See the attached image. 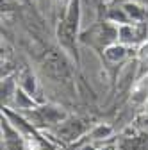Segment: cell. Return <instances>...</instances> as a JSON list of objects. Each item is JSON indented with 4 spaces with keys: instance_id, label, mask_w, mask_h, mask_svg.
<instances>
[{
    "instance_id": "obj_8",
    "label": "cell",
    "mask_w": 148,
    "mask_h": 150,
    "mask_svg": "<svg viewBox=\"0 0 148 150\" xmlns=\"http://www.w3.org/2000/svg\"><path fill=\"white\" fill-rule=\"evenodd\" d=\"M111 134H113V127L111 125H107V123H98V125H95L93 129H91V132H89V136H91V139H107V138H111Z\"/></svg>"
},
{
    "instance_id": "obj_4",
    "label": "cell",
    "mask_w": 148,
    "mask_h": 150,
    "mask_svg": "<svg viewBox=\"0 0 148 150\" xmlns=\"http://www.w3.org/2000/svg\"><path fill=\"white\" fill-rule=\"evenodd\" d=\"M2 130H4L6 150H25V141H23L22 134H18L14 129H11L4 118H2Z\"/></svg>"
},
{
    "instance_id": "obj_13",
    "label": "cell",
    "mask_w": 148,
    "mask_h": 150,
    "mask_svg": "<svg viewBox=\"0 0 148 150\" xmlns=\"http://www.w3.org/2000/svg\"><path fill=\"white\" fill-rule=\"evenodd\" d=\"M80 150H97V148H95L93 145H84V146H82Z\"/></svg>"
},
{
    "instance_id": "obj_11",
    "label": "cell",
    "mask_w": 148,
    "mask_h": 150,
    "mask_svg": "<svg viewBox=\"0 0 148 150\" xmlns=\"http://www.w3.org/2000/svg\"><path fill=\"white\" fill-rule=\"evenodd\" d=\"M120 38H121L123 43H132L134 41V32H132V29L128 27V25H123L120 29Z\"/></svg>"
},
{
    "instance_id": "obj_15",
    "label": "cell",
    "mask_w": 148,
    "mask_h": 150,
    "mask_svg": "<svg viewBox=\"0 0 148 150\" xmlns=\"http://www.w3.org/2000/svg\"><path fill=\"white\" fill-rule=\"evenodd\" d=\"M102 150H113V148H102Z\"/></svg>"
},
{
    "instance_id": "obj_7",
    "label": "cell",
    "mask_w": 148,
    "mask_h": 150,
    "mask_svg": "<svg viewBox=\"0 0 148 150\" xmlns=\"http://www.w3.org/2000/svg\"><path fill=\"white\" fill-rule=\"evenodd\" d=\"M16 89H18V86L14 84V81H13L11 77L2 79V102H4V104H9V102L14 98Z\"/></svg>"
},
{
    "instance_id": "obj_6",
    "label": "cell",
    "mask_w": 148,
    "mask_h": 150,
    "mask_svg": "<svg viewBox=\"0 0 148 150\" xmlns=\"http://www.w3.org/2000/svg\"><path fill=\"white\" fill-rule=\"evenodd\" d=\"M148 100V77L137 81L132 88V102L134 104H146Z\"/></svg>"
},
{
    "instance_id": "obj_5",
    "label": "cell",
    "mask_w": 148,
    "mask_h": 150,
    "mask_svg": "<svg viewBox=\"0 0 148 150\" xmlns=\"http://www.w3.org/2000/svg\"><path fill=\"white\" fill-rule=\"evenodd\" d=\"M13 100H14V107H16L18 111H25V109H34V107H38V104H36V100L32 98V95H29L23 88H18V89H16Z\"/></svg>"
},
{
    "instance_id": "obj_2",
    "label": "cell",
    "mask_w": 148,
    "mask_h": 150,
    "mask_svg": "<svg viewBox=\"0 0 148 150\" xmlns=\"http://www.w3.org/2000/svg\"><path fill=\"white\" fill-rule=\"evenodd\" d=\"M43 70H45V73L48 75V77L55 79L57 82H68L70 77H71V71H70L66 61L61 57V55H57V54H50L48 57L45 59Z\"/></svg>"
},
{
    "instance_id": "obj_14",
    "label": "cell",
    "mask_w": 148,
    "mask_h": 150,
    "mask_svg": "<svg viewBox=\"0 0 148 150\" xmlns=\"http://www.w3.org/2000/svg\"><path fill=\"white\" fill-rule=\"evenodd\" d=\"M144 111L148 112V100H146V104H144Z\"/></svg>"
},
{
    "instance_id": "obj_9",
    "label": "cell",
    "mask_w": 148,
    "mask_h": 150,
    "mask_svg": "<svg viewBox=\"0 0 148 150\" xmlns=\"http://www.w3.org/2000/svg\"><path fill=\"white\" fill-rule=\"evenodd\" d=\"M125 55H127V48H125L123 45H113V47H109V48L105 50V57H107L109 61H113V63L121 61Z\"/></svg>"
},
{
    "instance_id": "obj_10",
    "label": "cell",
    "mask_w": 148,
    "mask_h": 150,
    "mask_svg": "<svg viewBox=\"0 0 148 150\" xmlns=\"http://www.w3.org/2000/svg\"><path fill=\"white\" fill-rule=\"evenodd\" d=\"M20 88H23L29 95H34L36 93V79L32 73H25L22 77V82H20Z\"/></svg>"
},
{
    "instance_id": "obj_3",
    "label": "cell",
    "mask_w": 148,
    "mask_h": 150,
    "mask_svg": "<svg viewBox=\"0 0 148 150\" xmlns=\"http://www.w3.org/2000/svg\"><path fill=\"white\" fill-rule=\"evenodd\" d=\"M86 123L82 122V120H79V118H71V120H64V122H61L59 123V127H57V136L63 139V141H77L80 136H84L86 134Z\"/></svg>"
},
{
    "instance_id": "obj_12",
    "label": "cell",
    "mask_w": 148,
    "mask_h": 150,
    "mask_svg": "<svg viewBox=\"0 0 148 150\" xmlns=\"http://www.w3.org/2000/svg\"><path fill=\"white\" fill-rule=\"evenodd\" d=\"M125 11L130 14V16L137 18V20L143 16V11H139V7H137V6H132V4H127V6H125Z\"/></svg>"
},
{
    "instance_id": "obj_1",
    "label": "cell",
    "mask_w": 148,
    "mask_h": 150,
    "mask_svg": "<svg viewBox=\"0 0 148 150\" xmlns=\"http://www.w3.org/2000/svg\"><path fill=\"white\" fill-rule=\"evenodd\" d=\"M66 120V112L63 107L57 105H43V107H34L30 112V122L34 125H59L61 122Z\"/></svg>"
}]
</instances>
